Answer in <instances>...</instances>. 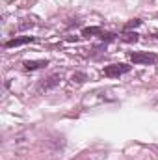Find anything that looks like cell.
Instances as JSON below:
<instances>
[{
	"label": "cell",
	"instance_id": "6da1fadb",
	"mask_svg": "<svg viewBox=\"0 0 158 160\" xmlns=\"http://www.w3.org/2000/svg\"><path fill=\"white\" fill-rule=\"evenodd\" d=\"M128 71H130V65H126V63H112V65H106L104 67V75L110 77V78L121 77V75H125Z\"/></svg>",
	"mask_w": 158,
	"mask_h": 160
},
{
	"label": "cell",
	"instance_id": "7a4b0ae2",
	"mask_svg": "<svg viewBox=\"0 0 158 160\" xmlns=\"http://www.w3.org/2000/svg\"><path fill=\"white\" fill-rule=\"evenodd\" d=\"M130 60L134 63H145V65H149V63L156 62L158 56L156 54H151V52H134V54H130Z\"/></svg>",
	"mask_w": 158,
	"mask_h": 160
},
{
	"label": "cell",
	"instance_id": "3957f363",
	"mask_svg": "<svg viewBox=\"0 0 158 160\" xmlns=\"http://www.w3.org/2000/svg\"><path fill=\"white\" fill-rule=\"evenodd\" d=\"M34 38L30 36H22V38H13V39L6 41V48H13V47H21V45H26V43H32Z\"/></svg>",
	"mask_w": 158,
	"mask_h": 160
},
{
	"label": "cell",
	"instance_id": "277c9868",
	"mask_svg": "<svg viewBox=\"0 0 158 160\" xmlns=\"http://www.w3.org/2000/svg\"><path fill=\"white\" fill-rule=\"evenodd\" d=\"M60 80H62V77H60V75H52V77H48V78L41 84V88H43V89H50V88L58 86V84H60Z\"/></svg>",
	"mask_w": 158,
	"mask_h": 160
},
{
	"label": "cell",
	"instance_id": "5b68a950",
	"mask_svg": "<svg viewBox=\"0 0 158 160\" xmlns=\"http://www.w3.org/2000/svg\"><path fill=\"white\" fill-rule=\"evenodd\" d=\"M48 65V62L47 60H41V62H24V69H28V71H34V69H41V67H47Z\"/></svg>",
	"mask_w": 158,
	"mask_h": 160
},
{
	"label": "cell",
	"instance_id": "8992f818",
	"mask_svg": "<svg viewBox=\"0 0 158 160\" xmlns=\"http://www.w3.org/2000/svg\"><path fill=\"white\" fill-rule=\"evenodd\" d=\"M101 34H102V30L99 26H87V28L82 30V36H86V38H89V36H101Z\"/></svg>",
	"mask_w": 158,
	"mask_h": 160
},
{
	"label": "cell",
	"instance_id": "52a82bcc",
	"mask_svg": "<svg viewBox=\"0 0 158 160\" xmlns=\"http://www.w3.org/2000/svg\"><path fill=\"white\" fill-rule=\"evenodd\" d=\"M86 78H87V77H86L84 73H75V75L71 77V82H73V84H84Z\"/></svg>",
	"mask_w": 158,
	"mask_h": 160
},
{
	"label": "cell",
	"instance_id": "ba28073f",
	"mask_svg": "<svg viewBox=\"0 0 158 160\" xmlns=\"http://www.w3.org/2000/svg\"><path fill=\"white\" fill-rule=\"evenodd\" d=\"M119 39L126 41V43H136L138 41V34H123V36H119Z\"/></svg>",
	"mask_w": 158,
	"mask_h": 160
},
{
	"label": "cell",
	"instance_id": "9c48e42d",
	"mask_svg": "<svg viewBox=\"0 0 158 160\" xmlns=\"http://www.w3.org/2000/svg\"><path fill=\"white\" fill-rule=\"evenodd\" d=\"M140 24H141V21H140V19H132V21H128V22L125 24V28H126V30H130V28H136V26H140Z\"/></svg>",
	"mask_w": 158,
	"mask_h": 160
},
{
	"label": "cell",
	"instance_id": "30bf717a",
	"mask_svg": "<svg viewBox=\"0 0 158 160\" xmlns=\"http://www.w3.org/2000/svg\"><path fill=\"white\" fill-rule=\"evenodd\" d=\"M101 39H104V41H114L116 39V34H101Z\"/></svg>",
	"mask_w": 158,
	"mask_h": 160
},
{
	"label": "cell",
	"instance_id": "8fae6325",
	"mask_svg": "<svg viewBox=\"0 0 158 160\" xmlns=\"http://www.w3.org/2000/svg\"><path fill=\"white\" fill-rule=\"evenodd\" d=\"M156 39H158V36H156Z\"/></svg>",
	"mask_w": 158,
	"mask_h": 160
}]
</instances>
